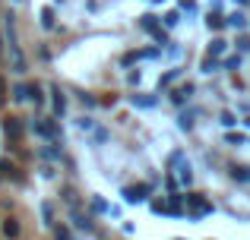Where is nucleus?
<instances>
[{"mask_svg":"<svg viewBox=\"0 0 250 240\" xmlns=\"http://www.w3.org/2000/svg\"><path fill=\"white\" fill-rule=\"evenodd\" d=\"M190 205H193V209H200V212H212V205H209L206 199H200V196H190Z\"/></svg>","mask_w":250,"mask_h":240,"instance_id":"4","label":"nucleus"},{"mask_svg":"<svg viewBox=\"0 0 250 240\" xmlns=\"http://www.w3.org/2000/svg\"><path fill=\"white\" fill-rule=\"evenodd\" d=\"M54 237H57V240H73V237H70V231L63 228V224H57V228H54Z\"/></svg>","mask_w":250,"mask_h":240,"instance_id":"5","label":"nucleus"},{"mask_svg":"<svg viewBox=\"0 0 250 240\" xmlns=\"http://www.w3.org/2000/svg\"><path fill=\"white\" fill-rule=\"evenodd\" d=\"M231 177L238 180V184H250V167H241V165H234V167H231Z\"/></svg>","mask_w":250,"mask_h":240,"instance_id":"3","label":"nucleus"},{"mask_svg":"<svg viewBox=\"0 0 250 240\" xmlns=\"http://www.w3.org/2000/svg\"><path fill=\"white\" fill-rule=\"evenodd\" d=\"M146 193H149V186H146V184H136V186H127V190H124V196H127L130 203H140Z\"/></svg>","mask_w":250,"mask_h":240,"instance_id":"2","label":"nucleus"},{"mask_svg":"<svg viewBox=\"0 0 250 240\" xmlns=\"http://www.w3.org/2000/svg\"><path fill=\"white\" fill-rule=\"evenodd\" d=\"M19 234H22V228H19L16 218H3V237L6 240H16Z\"/></svg>","mask_w":250,"mask_h":240,"instance_id":"1","label":"nucleus"}]
</instances>
